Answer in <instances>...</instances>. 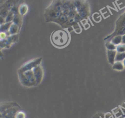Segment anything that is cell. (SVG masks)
Returning a JSON list of instances; mask_svg holds the SVG:
<instances>
[{
	"mask_svg": "<svg viewBox=\"0 0 125 118\" xmlns=\"http://www.w3.org/2000/svg\"><path fill=\"white\" fill-rule=\"evenodd\" d=\"M62 12L48 6L46 8L44 16L47 21L54 22L62 15Z\"/></svg>",
	"mask_w": 125,
	"mask_h": 118,
	"instance_id": "1",
	"label": "cell"
},
{
	"mask_svg": "<svg viewBox=\"0 0 125 118\" xmlns=\"http://www.w3.org/2000/svg\"><path fill=\"white\" fill-rule=\"evenodd\" d=\"M58 32L59 34H57L59 37V39H52V41L54 43V45L58 46H63L67 43L68 38L67 37V34L64 31Z\"/></svg>",
	"mask_w": 125,
	"mask_h": 118,
	"instance_id": "2",
	"label": "cell"
},
{
	"mask_svg": "<svg viewBox=\"0 0 125 118\" xmlns=\"http://www.w3.org/2000/svg\"><path fill=\"white\" fill-rule=\"evenodd\" d=\"M41 59H37L34 60H32L29 62L27 63L24 66H23L21 69L20 70H21L22 72L26 71L27 70H30L33 67H35L38 66L37 65L39 64L41 62Z\"/></svg>",
	"mask_w": 125,
	"mask_h": 118,
	"instance_id": "3",
	"label": "cell"
},
{
	"mask_svg": "<svg viewBox=\"0 0 125 118\" xmlns=\"http://www.w3.org/2000/svg\"><path fill=\"white\" fill-rule=\"evenodd\" d=\"M68 18H69L67 15L62 13L60 17L56 20H55L54 22L58 23L59 25L62 27L65 25L68 26Z\"/></svg>",
	"mask_w": 125,
	"mask_h": 118,
	"instance_id": "4",
	"label": "cell"
},
{
	"mask_svg": "<svg viewBox=\"0 0 125 118\" xmlns=\"http://www.w3.org/2000/svg\"><path fill=\"white\" fill-rule=\"evenodd\" d=\"M49 6L57 11L62 12L63 9L62 0H53Z\"/></svg>",
	"mask_w": 125,
	"mask_h": 118,
	"instance_id": "5",
	"label": "cell"
},
{
	"mask_svg": "<svg viewBox=\"0 0 125 118\" xmlns=\"http://www.w3.org/2000/svg\"><path fill=\"white\" fill-rule=\"evenodd\" d=\"M117 51L115 50H107V57L109 63L113 65L115 62V57L117 54Z\"/></svg>",
	"mask_w": 125,
	"mask_h": 118,
	"instance_id": "6",
	"label": "cell"
},
{
	"mask_svg": "<svg viewBox=\"0 0 125 118\" xmlns=\"http://www.w3.org/2000/svg\"><path fill=\"white\" fill-rule=\"evenodd\" d=\"M112 68L117 71H123L125 68L123 61H115L112 65Z\"/></svg>",
	"mask_w": 125,
	"mask_h": 118,
	"instance_id": "7",
	"label": "cell"
},
{
	"mask_svg": "<svg viewBox=\"0 0 125 118\" xmlns=\"http://www.w3.org/2000/svg\"><path fill=\"white\" fill-rule=\"evenodd\" d=\"M20 29V28L18 25L13 23L9 29L8 32L10 35H16L19 32Z\"/></svg>",
	"mask_w": 125,
	"mask_h": 118,
	"instance_id": "8",
	"label": "cell"
},
{
	"mask_svg": "<svg viewBox=\"0 0 125 118\" xmlns=\"http://www.w3.org/2000/svg\"><path fill=\"white\" fill-rule=\"evenodd\" d=\"M28 11V6L26 4L22 3L20 4L19 8V13L21 16H23L26 14Z\"/></svg>",
	"mask_w": 125,
	"mask_h": 118,
	"instance_id": "9",
	"label": "cell"
},
{
	"mask_svg": "<svg viewBox=\"0 0 125 118\" xmlns=\"http://www.w3.org/2000/svg\"><path fill=\"white\" fill-rule=\"evenodd\" d=\"M12 22L18 25L20 28L22 24V16H21L19 14L14 15Z\"/></svg>",
	"mask_w": 125,
	"mask_h": 118,
	"instance_id": "10",
	"label": "cell"
},
{
	"mask_svg": "<svg viewBox=\"0 0 125 118\" xmlns=\"http://www.w3.org/2000/svg\"><path fill=\"white\" fill-rule=\"evenodd\" d=\"M122 36L117 35L113 37L110 40V41L116 46H117L122 43Z\"/></svg>",
	"mask_w": 125,
	"mask_h": 118,
	"instance_id": "11",
	"label": "cell"
},
{
	"mask_svg": "<svg viewBox=\"0 0 125 118\" xmlns=\"http://www.w3.org/2000/svg\"><path fill=\"white\" fill-rule=\"evenodd\" d=\"M13 23L12 22H5L2 24H0V30L1 32H8L9 29Z\"/></svg>",
	"mask_w": 125,
	"mask_h": 118,
	"instance_id": "12",
	"label": "cell"
},
{
	"mask_svg": "<svg viewBox=\"0 0 125 118\" xmlns=\"http://www.w3.org/2000/svg\"><path fill=\"white\" fill-rule=\"evenodd\" d=\"M78 14L81 17V18L83 19H86L87 18L89 14H90V8L89 7L84 9L83 11H81L78 13Z\"/></svg>",
	"mask_w": 125,
	"mask_h": 118,
	"instance_id": "13",
	"label": "cell"
},
{
	"mask_svg": "<svg viewBox=\"0 0 125 118\" xmlns=\"http://www.w3.org/2000/svg\"><path fill=\"white\" fill-rule=\"evenodd\" d=\"M125 59V53H117L115 61H123Z\"/></svg>",
	"mask_w": 125,
	"mask_h": 118,
	"instance_id": "14",
	"label": "cell"
},
{
	"mask_svg": "<svg viewBox=\"0 0 125 118\" xmlns=\"http://www.w3.org/2000/svg\"><path fill=\"white\" fill-rule=\"evenodd\" d=\"M105 46L107 50H115L116 49V46L110 41H108L105 43Z\"/></svg>",
	"mask_w": 125,
	"mask_h": 118,
	"instance_id": "15",
	"label": "cell"
},
{
	"mask_svg": "<svg viewBox=\"0 0 125 118\" xmlns=\"http://www.w3.org/2000/svg\"><path fill=\"white\" fill-rule=\"evenodd\" d=\"M85 0H72V2L76 10L79 8L85 2Z\"/></svg>",
	"mask_w": 125,
	"mask_h": 118,
	"instance_id": "16",
	"label": "cell"
},
{
	"mask_svg": "<svg viewBox=\"0 0 125 118\" xmlns=\"http://www.w3.org/2000/svg\"><path fill=\"white\" fill-rule=\"evenodd\" d=\"M9 12L10 11L8 9H7L6 8L1 6L0 8V17L5 19V18L7 16Z\"/></svg>",
	"mask_w": 125,
	"mask_h": 118,
	"instance_id": "17",
	"label": "cell"
},
{
	"mask_svg": "<svg viewBox=\"0 0 125 118\" xmlns=\"http://www.w3.org/2000/svg\"><path fill=\"white\" fill-rule=\"evenodd\" d=\"M116 50L118 53H125V44L122 43L116 46Z\"/></svg>",
	"mask_w": 125,
	"mask_h": 118,
	"instance_id": "18",
	"label": "cell"
},
{
	"mask_svg": "<svg viewBox=\"0 0 125 118\" xmlns=\"http://www.w3.org/2000/svg\"><path fill=\"white\" fill-rule=\"evenodd\" d=\"M14 15L13 13H12L11 11H10L5 18V22H12L13 18H14Z\"/></svg>",
	"mask_w": 125,
	"mask_h": 118,
	"instance_id": "19",
	"label": "cell"
},
{
	"mask_svg": "<svg viewBox=\"0 0 125 118\" xmlns=\"http://www.w3.org/2000/svg\"><path fill=\"white\" fill-rule=\"evenodd\" d=\"M74 20L76 22V23H78V22H80L81 20H82V18H81V17L77 13L75 16L74 17Z\"/></svg>",
	"mask_w": 125,
	"mask_h": 118,
	"instance_id": "20",
	"label": "cell"
},
{
	"mask_svg": "<svg viewBox=\"0 0 125 118\" xmlns=\"http://www.w3.org/2000/svg\"><path fill=\"white\" fill-rule=\"evenodd\" d=\"M8 36L7 35L6 32H0V39L1 40L5 39Z\"/></svg>",
	"mask_w": 125,
	"mask_h": 118,
	"instance_id": "21",
	"label": "cell"
},
{
	"mask_svg": "<svg viewBox=\"0 0 125 118\" xmlns=\"http://www.w3.org/2000/svg\"><path fill=\"white\" fill-rule=\"evenodd\" d=\"M122 43L123 44H125V35L122 36Z\"/></svg>",
	"mask_w": 125,
	"mask_h": 118,
	"instance_id": "22",
	"label": "cell"
},
{
	"mask_svg": "<svg viewBox=\"0 0 125 118\" xmlns=\"http://www.w3.org/2000/svg\"><path fill=\"white\" fill-rule=\"evenodd\" d=\"M7 0H0V3H1V5H2V4L3 3V4L7 1Z\"/></svg>",
	"mask_w": 125,
	"mask_h": 118,
	"instance_id": "23",
	"label": "cell"
},
{
	"mask_svg": "<svg viewBox=\"0 0 125 118\" xmlns=\"http://www.w3.org/2000/svg\"><path fill=\"white\" fill-rule=\"evenodd\" d=\"M123 64H124V67L125 68V59H124V60L123 61Z\"/></svg>",
	"mask_w": 125,
	"mask_h": 118,
	"instance_id": "24",
	"label": "cell"
},
{
	"mask_svg": "<svg viewBox=\"0 0 125 118\" xmlns=\"http://www.w3.org/2000/svg\"><path fill=\"white\" fill-rule=\"evenodd\" d=\"M125 118L124 117H119L118 118Z\"/></svg>",
	"mask_w": 125,
	"mask_h": 118,
	"instance_id": "25",
	"label": "cell"
},
{
	"mask_svg": "<svg viewBox=\"0 0 125 118\" xmlns=\"http://www.w3.org/2000/svg\"></svg>",
	"mask_w": 125,
	"mask_h": 118,
	"instance_id": "26",
	"label": "cell"
}]
</instances>
